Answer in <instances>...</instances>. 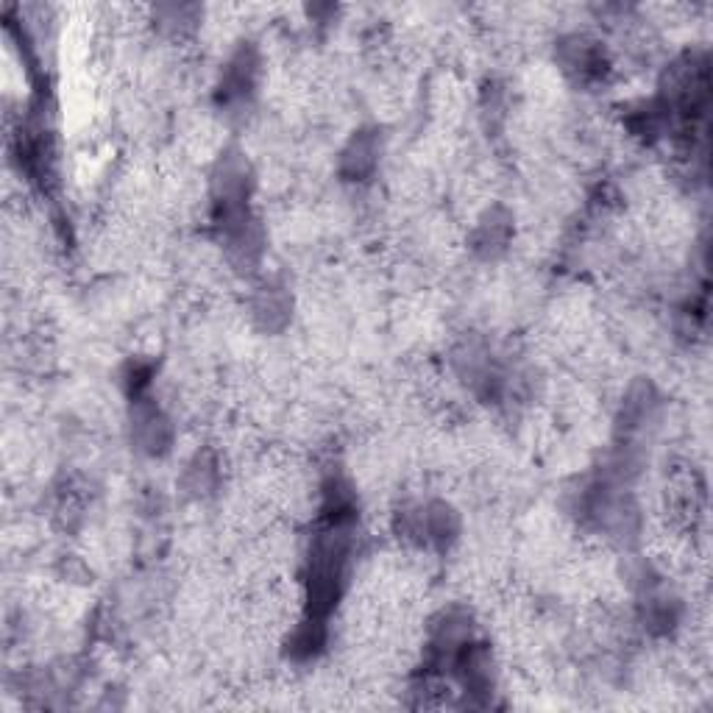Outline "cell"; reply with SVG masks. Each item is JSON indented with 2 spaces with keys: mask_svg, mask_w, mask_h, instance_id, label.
<instances>
[{
  "mask_svg": "<svg viewBox=\"0 0 713 713\" xmlns=\"http://www.w3.org/2000/svg\"><path fill=\"white\" fill-rule=\"evenodd\" d=\"M376 137L371 134H357L351 145L343 151V173L349 179H365L376 168Z\"/></svg>",
  "mask_w": 713,
  "mask_h": 713,
  "instance_id": "1",
  "label": "cell"
}]
</instances>
